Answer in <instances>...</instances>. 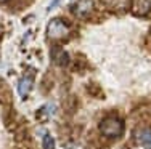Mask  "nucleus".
<instances>
[{
  "label": "nucleus",
  "mask_w": 151,
  "mask_h": 149,
  "mask_svg": "<svg viewBox=\"0 0 151 149\" xmlns=\"http://www.w3.org/2000/svg\"><path fill=\"white\" fill-rule=\"evenodd\" d=\"M100 133L108 138H119L124 133V122L119 117H106L100 122Z\"/></svg>",
  "instance_id": "nucleus-1"
},
{
  "label": "nucleus",
  "mask_w": 151,
  "mask_h": 149,
  "mask_svg": "<svg viewBox=\"0 0 151 149\" xmlns=\"http://www.w3.org/2000/svg\"><path fill=\"white\" fill-rule=\"evenodd\" d=\"M71 34V27L60 18H53L47 24V37L50 40H64Z\"/></svg>",
  "instance_id": "nucleus-2"
},
{
  "label": "nucleus",
  "mask_w": 151,
  "mask_h": 149,
  "mask_svg": "<svg viewBox=\"0 0 151 149\" xmlns=\"http://www.w3.org/2000/svg\"><path fill=\"white\" fill-rule=\"evenodd\" d=\"M93 8H95L93 0H76L71 5V11L77 18H88L93 13Z\"/></svg>",
  "instance_id": "nucleus-3"
},
{
  "label": "nucleus",
  "mask_w": 151,
  "mask_h": 149,
  "mask_svg": "<svg viewBox=\"0 0 151 149\" xmlns=\"http://www.w3.org/2000/svg\"><path fill=\"white\" fill-rule=\"evenodd\" d=\"M130 8L135 16H146L151 11V0H132Z\"/></svg>",
  "instance_id": "nucleus-4"
},
{
  "label": "nucleus",
  "mask_w": 151,
  "mask_h": 149,
  "mask_svg": "<svg viewBox=\"0 0 151 149\" xmlns=\"http://www.w3.org/2000/svg\"><path fill=\"white\" fill-rule=\"evenodd\" d=\"M137 144L143 146L145 149H151V130L150 128H138L134 133Z\"/></svg>",
  "instance_id": "nucleus-5"
},
{
  "label": "nucleus",
  "mask_w": 151,
  "mask_h": 149,
  "mask_svg": "<svg viewBox=\"0 0 151 149\" xmlns=\"http://www.w3.org/2000/svg\"><path fill=\"white\" fill-rule=\"evenodd\" d=\"M50 56H52V61L56 66H66L69 63V55L61 47H53L52 51H50Z\"/></svg>",
  "instance_id": "nucleus-6"
},
{
  "label": "nucleus",
  "mask_w": 151,
  "mask_h": 149,
  "mask_svg": "<svg viewBox=\"0 0 151 149\" xmlns=\"http://www.w3.org/2000/svg\"><path fill=\"white\" fill-rule=\"evenodd\" d=\"M32 85H34V77L32 76L21 77L19 83H18V95H19L23 99L27 98V95H29L31 90H32Z\"/></svg>",
  "instance_id": "nucleus-7"
},
{
  "label": "nucleus",
  "mask_w": 151,
  "mask_h": 149,
  "mask_svg": "<svg viewBox=\"0 0 151 149\" xmlns=\"http://www.w3.org/2000/svg\"><path fill=\"white\" fill-rule=\"evenodd\" d=\"M103 3L111 11H122V10H127L130 0H103Z\"/></svg>",
  "instance_id": "nucleus-8"
},
{
  "label": "nucleus",
  "mask_w": 151,
  "mask_h": 149,
  "mask_svg": "<svg viewBox=\"0 0 151 149\" xmlns=\"http://www.w3.org/2000/svg\"><path fill=\"white\" fill-rule=\"evenodd\" d=\"M42 144H44V149H55V140L50 133L44 135V140H42Z\"/></svg>",
  "instance_id": "nucleus-9"
},
{
  "label": "nucleus",
  "mask_w": 151,
  "mask_h": 149,
  "mask_svg": "<svg viewBox=\"0 0 151 149\" xmlns=\"http://www.w3.org/2000/svg\"><path fill=\"white\" fill-rule=\"evenodd\" d=\"M6 2V0H0V3H5Z\"/></svg>",
  "instance_id": "nucleus-10"
}]
</instances>
